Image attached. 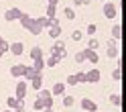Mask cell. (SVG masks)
Here are the masks:
<instances>
[{
	"instance_id": "cell-1",
	"label": "cell",
	"mask_w": 126,
	"mask_h": 112,
	"mask_svg": "<svg viewBox=\"0 0 126 112\" xmlns=\"http://www.w3.org/2000/svg\"><path fill=\"white\" fill-rule=\"evenodd\" d=\"M83 108H88V110H96V104H94L92 100H83Z\"/></svg>"
}]
</instances>
